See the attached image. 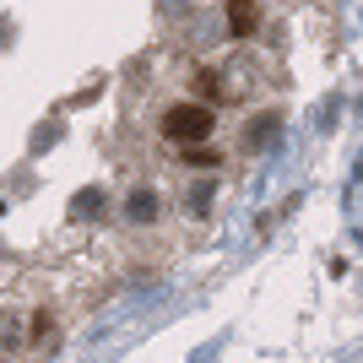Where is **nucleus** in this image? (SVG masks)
Listing matches in <instances>:
<instances>
[{
    "instance_id": "obj_4",
    "label": "nucleus",
    "mask_w": 363,
    "mask_h": 363,
    "mask_svg": "<svg viewBox=\"0 0 363 363\" xmlns=\"http://www.w3.org/2000/svg\"><path fill=\"white\" fill-rule=\"evenodd\" d=\"M190 87H196V98H217V76H212V71H196V82H190Z\"/></svg>"
},
{
    "instance_id": "obj_1",
    "label": "nucleus",
    "mask_w": 363,
    "mask_h": 363,
    "mask_svg": "<svg viewBox=\"0 0 363 363\" xmlns=\"http://www.w3.org/2000/svg\"><path fill=\"white\" fill-rule=\"evenodd\" d=\"M212 125H217V114H212V98L206 104H168L163 108V136L174 141V147H196V141H206L212 136Z\"/></svg>"
},
{
    "instance_id": "obj_3",
    "label": "nucleus",
    "mask_w": 363,
    "mask_h": 363,
    "mask_svg": "<svg viewBox=\"0 0 363 363\" xmlns=\"http://www.w3.org/2000/svg\"><path fill=\"white\" fill-rule=\"evenodd\" d=\"M179 163L184 168H217V152L206 141H196V147H179Z\"/></svg>"
},
{
    "instance_id": "obj_2",
    "label": "nucleus",
    "mask_w": 363,
    "mask_h": 363,
    "mask_svg": "<svg viewBox=\"0 0 363 363\" xmlns=\"http://www.w3.org/2000/svg\"><path fill=\"white\" fill-rule=\"evenodd\" d=\"M255 28H260L255 0H228V33H233V38H250Z\"/></svg>"
}]
</instances>
